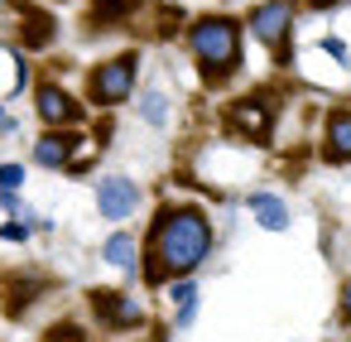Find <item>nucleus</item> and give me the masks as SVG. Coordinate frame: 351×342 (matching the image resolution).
I'll return each mask as SVG.
<instances>
[{
  "label": "nucleus",
  "instance_id": "nucleus-7",
  "mask_svg": "<svg viewBox=\"0 0 351 342\" xmlns=\"http://www.w3.org/2000/svg\"><path fill=\"white\" fill-rule=\"evenodd\" d=\"M97 207H101V217L125 222V217L140 207V188H135L130 179H101V183H97Z\"/></svg>",
  "mask_w": 351,
  "mask_h": 342
},
{
  "label": "nucleus",
  "instance_id": "nucleus-16",
  "mask_svg": "<svg viewBox=\"0 0 351 342\" xmlns=\"http://www.w3.org/2000/svg\"><path fill=\"white\" fill-rule=\"evenodd\" d=\"M20 183H25V169H20V164H0V188L15 193Z\"/></svg>",
  "mask_w": 351,
  "mask_h": 342
},
{
  "label": "nucleus",
  "instance_id": "nucleus-5",
  "mask_svg": "<svg viewBox=\"0 0 351 342\" xmlns=\"http://www.w3.org/2000/svg\"><path fill=\"white\" fill-rule=\"evenodd\" d=\"M92 313H97V323L111 328V332L145 323V308H140L130 294H121V289H92Z\"/></svg>",
  "mask_w": 351,
  "mask_h": 342
},
{
  "label": "nucleus",
  "instance_id": "nucleus-8",
  "mask_svg": "<svg viewBox=\"0 0 351 342\" xmlns=\"http://www.w3.org/2000/svg\"><path fill=\"white\" fill-rule=\"evenodd\" d=\"M77 145H82V135L49 130V135H39V140H34V164H44V169H68Z\"/></svg>",
  "mask_w": 351,
  "mask_h": 342
},
{
  "label": "nucleus",
  "instance_id": "nucleus-20",
  "mask_svg": "<svg viewBox=\"0 0 351 342\" xmlns=\"http://www.w3.org/2000/svg\"><path fill=\"white\" fill-rule=\"evenodd\" d=\"M337 308H341V318H346V323H351V280H346V284H341V304H337Z\"/></svg>",
  "mask_w": 351,
  "mask_h": 342
},
{
  "label": "nucleus",
  "instance_id": "nucleus-9",
  "mask_svg": "<svg viewBox=\"0 0 351 342\" xmlns=\"http://www.w3.org/2000/svg\"><path fill=\"white\" fill-rule=\"evenodd\" d=\"M34 102H39L44 126H73V121H77V102H73L63 87H53V82H44V87L34 92Z\"/></svg>",
  "mask_w": 351,
  "mask_h": 342
},
{
  "label": "nucleus",
  "instance_id": "nucleus-21",
  "mask_svg": "<svg viewBox=\"0 0 351 342\" xmlns=\"http://www.w3.org/2000/svg\"><path fill=\"white\" fill-rule=\"evenodd\" d=\"M0 5H5V0H0Z\"/></svg>",
  "mask_w": 351,
  "mask_h": 342
},
{
  "label": "nucleus",
  "instance_id": "nucleus-4",
  "mask_svg": "<svg viewBox=\"0 0 351 342\" xmlns=\"http://www.w3.org/2000/svg\"><path fill=\"white\" fill-rule=\"evenodd\" d=\"M135 92V54H121L92 73V106H116Z\"/></svg>",
  "mask_w": 351,
  "mask_h": 342
},
{
  "label": "nucleus",
  "instance_id": "nucleus-11",
  "mask_svg": "<svg viewBox=\"0 0 351 342\" xmlns=\"http://www.w3.org/2000/svg\"><path fill=\"white\" fill-rule=\"evenodd\" d=\"M250 212H255V222L269 227V231H284V227H289V207H284V198H274V193H250Z\"/></svg>",
  "mask_w": 351,
  "mask_h": 342
},
{
  "label": "nucleus",
  "instance_id": "nucleus-14",
  "mask_svg": "<svg viewBox=\"0 0 351 342\" xmlns=\"http://www.w3.org/2000/svg\"><path fill=\"white\" fill-rule=\"evenodd\" d=\"M140 116H145L149 126H164V116H169V106H164V97H159V92H149V97L140 102Z\"/></svg>",
  "mask_w": 351,
  "mask_h": 342
},
{
  "label": "nucleus",
  "instance_id": "nucleus-10",
  "mask_svg": "<svg viewBox=\"0 0 351 342\" xmlns=\"http://www.w3.org/2000/svg\"><path fill=\"white\" fill-rule=\"evenodd\" d=\"M322 159H327V164H351V111H337V116L327 121Z\"/></svg>",
  "mask_w": 351,
  "mask_h": 342
},
{
  "label": "nucleus",
  "instance_id": "nucleus-13",
  "mask_svg": "<svg viewBox=\"0 0 351 342\" xmlns=\"http://www.w3.org/2000/svg\"><path fill=\"white\" fill-rule=\"evenodd\" d=\"M49 39H53V20H49V15H29V20H25V44H29V49H44Z\"/></svg>",
  "mask_w": 351,
  "mask_h": 342
},
{
  "label": "nucleus",
  "instance_id": "nucleus-15",
  "mask_svg": "<svg viewBox=\"0 0 351 342\" xmlns=\"http://www.w3.org/2000/svg\"><path fill=\"white\" fill-rule=\"evenodd\" d=\"M169 299H173L178 308H188V304H197V284H193V280H178V284H169Z\"/></svg>",
  "mask_w": 351,
  "mask_h": 342
},
{
  "label": "nucleus",
  "instance_id": "nucleus-1",
  "mask_svg": "<svg viewBox=\"0 0 351 342\" xmlns=\"http://www.w3.org/2000/svg\"><path fill=\"white\" fill-rule=\"evenodd\" d=\"M212 255V222L202 207H159L145 241L140 275L149 284H169L173 275H193Z\"/></svg>",
  "mask_w": 351,
  "mask_h": 342
},
{
  "label": "nucleus",
  "instance_id": "nucleus-12",
  "mask_svg": "<svg viewBox=\"0 0 351 342\" xmlns=\"http://www.w3.org/2000/svg\"><path fill=\"white\" fill-rule=\"evenodd\" d=\"M135 251H140V241H135L130 231H116V236H106V260H111V265H121L125 275H140V260H135Z\"/></svg>",
  "mask_w": 351,
  "mask_h": 342
},
{
  "label": "nucleus",
  "instance_id": "nucleus-6",
  "mask_svg": "<svg viewBox=\"0 0 351 342\" xmlns=\"http://www.w3.org/2000/svg\"><path fill=\"white\" fill-rule=\"evenodd\" d=\"M269 121H274V97H265V92L241 97V102L226 111V126H231L236 135H245V140H265Z\"/></svg>",
  "mask_w": 351,
  "mask_h": 342
},
{
  "label": "nucleus",
  "instance_id": "nucleus-18",
  "mask_svg": "<svg viewBox=\"0 0 351 342\" xmlns=\"http://www.w3.org/2000/svg\"><path fill=\"white\" fill-rule=\"evenodd\" d=\"M49 342H82V337H77V328H68V323H58V328H53V337H49Z\"/></svg>",
  "mask_w": 351,
  "mask_h": 342
},
{
  "label": "nucleus",
  "instance_id": "nucleus-3",
  "mask_svg": "<svg viewBox=\"0 0 351 342\" xmlns=\"http://www.w3.org/2000/svg\"><path fill=\"white\" fill-rule=\"evenodd\" d=\"M289 25H293V0H269L250 15V30L265 49H274L279 63H289Z\"/></svg>",
  "mask_w": 351,
  "mask_h": 342
},
{
  "label": "nucleus",
  "instance_id": "nucleus-17",
  "mask_svg": "<svg viewBox=\"0 0 351 342\" xmlns=\"http://www.w3.org/2000/svg\"><path fill=\"white\" fill-rule=\"evenodd\" d=\"M0 236H5V241H25V236H29V222H10Z\"/></svg>",
  "mask_w": 351,
  "mask_h": 342
},
{
  "label": "nucleus",
  "instance_id": "nucleus-2",
  "mask_svg": "<svg viewBox=\"0 0 351 342\" xmlns=\"http://www.w3.org/2000/svg\"><path fill=\"white\" fill-rule=\"evenodd\" d=\"M188 49L193 58L202 63V78L207 82H226L241 63V30L236 20H221V15H207L188 30Z\"/></svg>",
  "mask_w": 351,
  "mask_h": 342
},
{
  "label": "nucleus",
  "instance_id": "nucleus-19",
  "mask_svg": "<svg viewBox=\"0 0 351 342\" xmlns=\"http://www.w3.org/2000/svg\"><path fill=\"white\" fill-rule=\"evenodd\" d=\"M322 49H327L332 58H341V63H346V44H341V39H322Z\"/></svg>",
  "mask_w": 351,
  "mask_h": 342
}]
</instances>
